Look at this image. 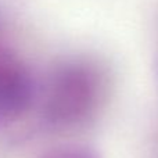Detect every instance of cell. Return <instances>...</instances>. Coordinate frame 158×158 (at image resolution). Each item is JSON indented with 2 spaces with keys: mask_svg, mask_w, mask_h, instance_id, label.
<instances>
[{
  "mask_svg": "<svg viewBox=\"0 0 158 158\" xmlns=\"http://www.w3.org/2000/svg\"><path fill=\"white\" fill-rule=\"evenodd\" d=\"M101 94L97 72L85 63H67L58 67L46 85L43 115L54 126H71L86 119Z\"/></svg>",
  "mask_w": 158,
  "mask_h": 158,
  "instance_id": "6da1fadb",
  "label": "cell"
},
{
  "mask_svg": "<svg viewBox=\"0 0 158 158\" xmlns=\"http://www.w3.org/2000/svg\"><path fill=\"white\" fill-rule=\"evenodd\" d=\"M33 96L35 85L28 69L13 56L0 53V129L24 115Z\"/></svg>",
  "mask_w": 158,
  "mask_h": 158,
  "instance_id": "7a4b0ae2",
  "label": "cell"
},
{
  "mask_svg": "<svg viewBox=\"0 0 158 158\" xmlns=\"http://www.w3.org/2000/svg\"><path fill=\"white\" fill-rule=\"evenodd\" d=\"M40 158H98V156L89 147L79 144H68L53 148L43 154Z\"/></svg>",
  "mask_w": 158,
  "mask_h": 158,
  "instance_id": "3957f363",
  "label": "cell"
},
{
  "mask_svg": "<svg viewBox=\"0 0 158 158\" xmlns=\"http://www.w3.org/2000/svg\"><path fill=\"white\" fill-rule=\"evenodd\" d=\"M157 75H158V58H157Z\"/></svg>",
  "mask_w": 158,
  "mask_h": 158,
  "instance_id": "277c9868",
  "label": "cell"
}]
</instances>
